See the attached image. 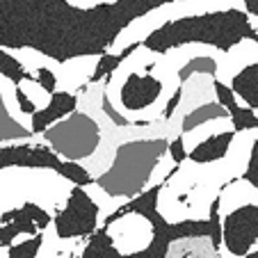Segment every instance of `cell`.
<instances>
[{
  "label": "cell",
  "instance_id": "6da1fadb",
  "mask_svg": "<svg viewBox=\"0 0 258 258\" xmlns=\"http://www.w3.org/2000/svg\"><path fill=\"white\" fill-rule=\"evenodd\" d=\"M244 41H258V28L247 10L231 7L219 12H201L183 19H174L151 32L144 46L158 55L190 44L213 46L215 50L229 53Z\"/></svg>",
  "mask_w": 258,
  "mask_h": 258
},
{
  "label": "cell",
  "instance_id": "7a4b0ae2",
  "mask_svg": "<svg viewBox=\"0 0 258 258\" xmlns=\"http://www.w3.org/2000/svg\"><path fill=\"white\" fill-rule=\"evenodd\" d=\"M41 140L55 149L64 160L87 162L103 142V128L92 114L76 110L67 119L57 121L48 131L41 133Z\"/></svg>",
  "mask_w": 258,
  "mask_h": 258
},
{
  "label": "cell",
  "instance_id": "3957f363",
  "mask_svg": "<svg viewBox=\"0 0 258 258\" xmlns=\"http://www.w3.org/2000/svg\"><path fill=\"white\" fill-rule=\"evenodd\" d=\"M101 224V206L96 204L87 187L73 185L64 208L55 210L53 226L62 240H80L94 235Z\"/></svg>",
  "mask_w": 258,
  "mask_h": 258
},
{
  "label": "cell",
  "instance_id": "277c9868",
  "mask_svg": "<svg viewBox=\"0 0 258 258\" xmlns=\"http://www.w3.org/2000/svg\"><path fill=\"white\" fill-rule=\"evenodd\" d=\"M258 249V206L244 204L222 217L219 258H244Z\"/></svg>",
  "mask_w": 258,
  "mask_h": 258
},
{
  "label": "cell",
  "instance_id": "5b68a950",
  "mask_svg": "<svg viewBox=\"0 0 258 258\" xmlns=\"http://www.w3.org/2000/svg\"><path fill=\"white\" fill-rule=\"evenodd\" d=\"M105 233L112 240L119 253L123 256H135L151 247L156 238V226L144 213L126 210V213H114L105 222Z\"/></svg>",
  "mask_w": 258,
  "mask_h": 258
},
{
  "label": "cell",
  "instance_id": "8992f818",
  "mask_svg": "<svg viewBox=\"0 0 258 258\" xmlns=\"http://www.w3.org/2000/svg\"><path fill=\"white\" fill-rule=\"evenodd\" d=\"M0 167H21V169H53L67 178L69 160H62L59 153H55L41 135H34L30 142L10 144L0 149Z\"/></svg>",
  "mask_w": 258,
  "mask_h": 258
},
{
  "label": "cell",
  "instance_id": "52a82bcc",
  "mask_svg": "<svg viewBox=\"0 0 258 258\" xmlns=\"http://www.w3.org/2000/svg\"><path fill=\"white\" fill-rule=\"evenodd\" d=\"M78 94L73 92H67V89H57V92L53 94V98H50V103L46 107H41V110H37V112L32 114V131L34 135H41L44 131H48L50 126H55L57 121H62L64 117H69V114H73L76 110H78Z\"/></svg>",
  "mask_w": 258,
  "mask_h": 258
},
{
  "label": "cell",
  "instance_id": "ba28073f",
  "mask_svg": "<svg viewBox=\"0 0 258 258\" xmlns=\"http://www.w3.org/2000/svg\"><path fill=\"white\" fill-rule=\"evenodd\" d=\"M235 135H238L235 131H226V133L208 137V140H204L199 146H195L190 151V160L197 162V165H215V162H222L229 156Z\"/></svg>",
  "mask_w": 258,
  "mask_h": 258
},
{
  "label": "cell",
  "instance_id": "9c48e42d",
  "mask_svg": "<svg viewBox=\"0 0 258 258\" xmlns=\"http://www.w3.org/2000/svg\"><path fill=\"white\" fill-rule=\"evenodd\" d=\"M229 85L244 107L258 112V59L240 69Z\"/></svg>",
  "mask_w": 258,
  "mask_h": 258
},
{
  "label": "cell",
  "instance_id": "30bf717a",
  "mask_svg": "<svg viewBox=\"0 0 258 258\" xmlns=\"http://www.w3.org/2000/svg\"><path fill=\"white\" fill-rule=\"evenodd\" d=\"M219 117H231L229 110H226L222 103H217V101L204 103V105H199L197 110H192V112L183 114L180 133H190V131H195V128L204 126V123L213 121V119H219Z\"/></svg>",
  "mask_w": 258,
  "mask_h": 258
},
{
  "label": "cell",
  "instance_id": "8fae6325",
  "mask_svg": "<svg viewBox=\"0 0 258 258\" xmlns=\"http://www.w3.org/2000/svg\"><path fill=\"white\" fill-rule=\"evenodd\" d=\"M0 76L10 78L14 85H21L23 80L32 78V76H30V71L25 69V64L16 57L12 48H3V50H0Z\"/></svg>",
  "mask_w": 258,
  "mask_h": 258
},
{
  "label": "cell",
  "instance_id": "7c38bea8",
  "mask_svg": "<svg viewBox=\"0 0 258 258\" xmlns=\"http://www.w3.org/2000/svg\"><path fill=\"white\" fill-rule=\"evenodd\" d=\"M0 112H3V146H5L7 142H10V144L12 142H30L34 137L32 128L21 123L19 119H14L5 107H3Z\"/></svg>",
  "mask_w": 258,
  "mask_h": 258
},
{
  "label": "cell",
  "instance_id": "4fadbf2b",
  "mask_svg": "<svg viewBox=\"0 0 258 258\" xmlns=\"http://www.w3.org/2000/svg\"><path fill=\"white\" fill-rule=\"evenodd\" d=\"M229 114H231V119H233L235 133L256 131L258 128V112H253V110H249V107L240 105V103H235V105L229 107Z\"/></svg>",
  "mask_w": 258,
  "mask_h": 258
},
{
  "label": "cell",
  "instance_id": "5bb4252c",
  "mask_svg": "<svg viewBox=\"0 0 258 258\" xmlns=\"http://www.w3.org/2000/svg\"><path fill=\"white\" fill-rule=\"evenodd\" d=\"M19 87L23 89L25 94H28V98H30V101H32L37 107H39V110H41V107H46V105H48V103H50V98H53V94H48V92H46V89L41 87V85L37 83V80H34V78L23 80V83L19 85Z\"/></svg>",
  "mask_w": 258,
  "mask_h": 258
},
{
  "label": "cell",
  "instance_id": "9a60e30c",
  "mask_svg": "<svg viewBox=\"0 0 258 258\" xmlns=\"http://www.w3.org/2000/svg\"><path fill=\"white\" fill-rule=\"evenodd\" d=\"M169 156L176 160V165H183L190 158V153L185 149V142H183V135H176L169 140Z\"/></svg>",
  "mask_w": 258,
  "mask_h": 258
},
{
  "label": "cell",
  "instance_id": "2e32d148",
  "mask_svg": "<svg viewBox=\"0 0 258 258\" xmlns=\"http://www.w3.org/2000/svg\"><path fill=\"white\" fill-rule=\"evenodd\" d=\"M244 178L251 180L253 185L258 187V140L253 142V146H251V156H249V165H247V171H244Z\"/></svg>",
  "mask_w": 258,
  "mask_h": 258
}]
</instances>
